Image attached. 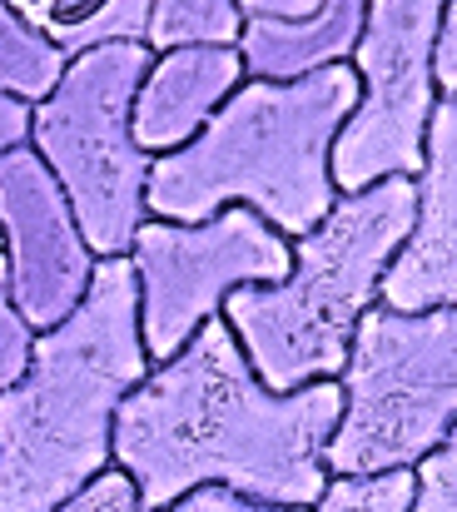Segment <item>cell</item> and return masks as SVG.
Returning <instances> with one entry per match:
<instances>
[{"mask_svg": "<svg viewBox=\"0 0 457 512\" xmlns=\"http://www.w3.org/2000/svg\"><path fill=\"white\" fill-rule=\"evenodd\" d=\"M338 423L343 383L274 393L219 314L125 398L115 418V468L135 478L150 512H169L199 488L318 508L333 483L328 443Z\"/></svg>", "mask_w": 457, "mask_h": 512, "instance_id": "6da1fadb", "label": "cell"}, {"mask_svg": "<svg viewBox=\"0 0 457 512\" xmlns=\"http://www.w3.org/2000/svg\"><path fill=\"white\" fill-rule=\"evenodd\" d=\"M130 254L100 259L85 304L35 334L25 378L0 393V512H55L115 468V418L150 378Z\"/></svg>", "mask_w": 457, "mask_h": 512, "instance_id": "7a4b0ae2", "label": "cell"}, {"mask_svg": "<svg viewBox=\"0 0 457 512\" xmlns=\"http://www.w3.org/2000/svg\"><path fill=\"white\" fill-rule=\"evenodd\" d=\"M358 100L353 65L304 80H244L194 145L154 160L150 219L204 224L249 204L289 239L313 234L338 204L333 145Z\"/></svg>", "mask_w": 457, "mask_h": 512, "instance_id": "3957f363", "label": "cell"}, {"mask_svg": "<svg viewBox=\"0 0 457 512\" xmlns=\"http://www.w3.org/2000/svg\"><path fill=\"white\" fill-rule=\"evenodd\" d=\"M418 224V179H383L338 194L333 214L294 239L284 284L229 294L224 319L274 393L338 383L363 314L383 304V279Z\"/></svg>", "mask_w": 457, "mask_h": 512, "instance_id": "277c9868", "label": "cell"}, {"mask_svg": "<svg viewBox=\"0 0 457 512\" xmlns=\"http://www.w3.org/2000/svg\"><path fill=\"white\" fill-rule=\"evenodd\" d=\"M154 65L145 40L100 45L70 60L50 100L35 105L30 150L60 179L95 259H120L150 219L154 155L135 140V95Z\"/></svg>", "mask_w": 457, "mask_h": 512, "instance_id": "5b68a950", "label": "cell"}, {"mask_svg": "<svg viewBox=\"0 0 457 512\" xmlns=\"http://www.w3.org/2000/svg\"><path fill=\"white\" fill-rule=\"evenodd\" d=\"M343 423L328 443L333 478L418 468L457 428V309L363 314L343 363Z\"/></svg>", "mask_w": 457, "mask_h": 512, "instance_id": "8992f818", "label": "cell"}, {"mask_svg": "<svg viewBox=\"0 0 457 512\" xmlns=\"http://www.w3.org/2000/svg\"><path fill=\"white\" fill-rule=\"evenodd\" d=\"M448 0H368V25L353 50L363 100L333 145L338 194H363L383 179H418L438 90V35Z\"/></svg>", "mask_w": 457, "mask_h": 512, "instance_id": "52a82bcc", "label": "cell"}, {"mask_svg": "<svg viewBox=\"0 0 457 512\" xmlns=\"http://www.w3.org/2000/svg\"><path fill=\"white\" fill-rule=\"evenodd\" d=\"M140 279V334L154 363H169L229 294L254 284H284L294 269V239L279 234L249 204H229L204 224L145 219L130 249Z\"/></svg>", "mask_w": 457, "mask_h": 512, "instance_id": "ba28073f", "label": "cell"}, {"mask_svg": "<svg viewBox=\"0 0 457 512\" xmlns=\"http://www.w3.org/2000/svg\"><path fill=\"white\" fill-rule=\"evenodd\" d=\"M0 229L10 254V304L20 309V319L35 334L65 324L85 304L100 259L60 179L30 145L0 160Z\"/></svg>", "mask_w": 457, "mask_h": 512, "instance_id": "9c48e42d", "label": "cell"}, {"mask_svg": "<svg viewBox=\"0 0 457 512\" xmlns=\"http://www.w3.org/2000/svg\"><path fill=\"white\" fill-rule=\"evenodd\" d=\"M383 304L398 314L457 309V95H443L433 110L418 170V224L383 279Z\"/></svg>", "mask_w": 457, "mask_h": 512, "instance_id": "30bf717a", "label": "cell"}, {"mask_svg": "<svg viewBox=\"0 0 457 512\" xmlns=\"http://www.w3.org/2000/svg\"><path fill=\"white\" fill-rule=\"evenodd\" d=\"M249 80L239 45H179L154 55L150 75L135 95V140L145 155H174L194 145L229 95Z\"/></svg>", "mask_w": 457, "mask_h": 512, "instance_id": "8fae6325", "label": "cell"}, {"mask_svg": "<svg viewBox=\"0 0 457 512\" xmlns=\"http://www.w3.org/2000/svg\"><path fill=\"white\" fill-rule=\"evenodd\" d=\"M368 25V0H328L308 20H264L244 15L239 55L249 80H304L318 70L348 65Z\"/></svg>", "mask_w": 457, "mask_h": 512, "instance_id": "7c38bea8", "label": "cell"}, {"mask_svg": "<svg viewBox=\"0 0 457 512\" xmlns=\"http://www.w3.org/2000/svg\"><path fill=\"white\" fill-rule=\"evenodd\" d=\"M45 40H55L70 60L100 45H125L150 35L154 0H10Z\"/></svg>", "mask_w": 457, "mask_h": 512, "instance_id": "4fadbf2b", "label": "cell"}, {"mask_svg": "<svg viewBox=\"0 0 457 512\" xmlns=\"http://www.w3.org/2000/svg\"><path fill=\"white\" fill-rule=\"evenodd\" d=\"M65 70H70V55L55 40H45L10 0H0V90L25 105H40L55 95Z\"/></svg>", "mask_w": 457, "mask_h": 512, "instance_id": "5bb4252c", "label": "cell"}, {"mask_svg": "<svg viewBox=\"0 0 457 512\" xmlns=\"http://www.w3.org/2000/svg\"><path fill=\"white\" fill-rule=\"evenodd\" d=\"M244 35V0H154L150 45L154 55L179 45H239Z\"/></svg>", "mask_w": 457, "mask_h": 512, "instance_id": "9a60e30c", "label": "cell"}, {"mask_svg": "<svg viewBox=\"0 0 457 512\" xmlns=\"http://www.w3.org/2000/svg\"><path fill=\"white\" fill-rule=\"evenodd\" d=\"M418 503V473H368V478H333L313 512H413Z\"/></svg>", "mask_w": 457, "mask_h": 512, "instance_id": "2e32d148", "label": "cell"}, {"mask_svg": "<svg viewBox=\"0 0 457 512\" xmlns=\"http://www.w3.org/2000/svg\"><path fill=\"white\" fill-rule=\"evenodd\" d=\"M418 503L413 512H457V428L443 448H433L418 468Z\"/></svg>", "mask_w": 457, "mask_h": 512, "instance_id": "e0dca14e", "label": "cell"}, {"mask_svg": "<svg viewBox=\"0 0 457 512\" xmlns=\"http://www.w3.org/2000/svg\"><path fill=\"white\" fill-rule=\"evenodd\" d=\"M55 512H150V508H145L135 478L125 468H110V473H100L90 488H80L70 503H60Z\"/></svg>", "mask_w": 457, "mask_h": 512, "instance_id": "ac0fdd59", "label": "cell"}, {"mask_svg": "<svg viewBox=\"0 0 457 512\" xmlns=\"http://www.w3.org/2000/svg\"><path fill=\"white\" fill-rule=\"evenodd\" d=\"M30 353H35V329L20 319L15 304H0V393H10L25 378Z\"/></svg>", "mask_w": 457, "mask_h": 512, "instance_id": "d6986e66", "label": "cell"}, {"mask_svg": "<svg viewBox=\"0 0 457 512\" xmlns=\"http://www.w3.org/2000/svg\"><path fill=\"white\" fill-rule=\"evenodd\" d=\"M169 512H313V508H279V503H254V498L229 493V488H199V493L179 498Z\"/></svg>", "mask_w": 457, "mask_h": 512, "instance_id": "ffe728a7", "label": "cell"}, {"mask_svg": "<svg viewBox=\"0 0 457 512\" xmlns=\"http://www.w3.org/2000/svg\"><path fill=\"white\" fill-rule=\"evenodd\" d=\"M30 125H35V105H25V100H15V95L0 90V160L10 150L30 145Z\"/></svg>", "mask_w": 457, "mask_h": 512, "instance_id": "44dd1931", "label": "cell"}, {"mask_svg": "<svg viewBox=\"0 0 457 512\" xmlns=\"http://www.w3.org/2000/svg\"><path fill=\"white\" fill-rule=\"evenodd\" d=\"M438 90L457 95V0H448L443 35H438Z\"/></svg>", "mask_w": 457, "mask_h": 512, "instance_id": "7402d4cb", "label": "cell"}, {"mask_svg": "<svg viewBox=\"0 0 457 512\" xmlns=\"http://www.w3.org/2000/svg\"><path fill=\"white\" fill-rule=\"evenodd\" d=\"M328 0H244V15H264V20H308L318 15Z\"/></svg>", "mask_w": 457, "mask_h": 512, "instance_id": "603a6c76", "label": "cell"}, {"mask_svg": "<svg viewBox=\"0 0 457 512\" xmlns=\"http://www.w3.org/2000/svg\"><path fill=\"white\" fill-rule=\"evenodd\" d=\"M0 304H10V254H5V229H0Z\"/></svg>", "mask_w": 457, "mask_h": 512, "instance_id": "cb8c5ba5", "label": "cell"}]
</instances>
